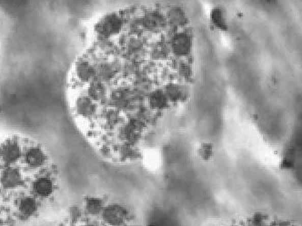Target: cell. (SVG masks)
<instances>
[{
    "label": "cell",
    "mask_w": 302,
    "mask_h": 226,
    "mask_svg": "<svg viewBox=\"0 0 302 226\" xmlns=\"http://www.w3.org/2000/svg\"><path fill=\"white\" fill-rule=\"evenodd\" d=\"M81 226H97L96 224H93V223H85V224H83V225Z\"/></svg>",
    "instance_id": "7c38bea8"
},
{
    "label": "cell",
    "mask_w": 302,
    "mask_h": 226,
    "mask_svg": "<svg viewBox=\"0 0 302 226\" xmlns=\"http://www.w3.org/2000/svg\"><path fill=\"white\" fill-rule=\"evenodd\" d=\"M212 17L213 22H214V23L216 24V25H217L219 29H222V30H226V29H227V26H226L225 18H224V16H223V14H222L221 10L216 9L215 13H213Z\"/></svg>",
    "instance_id": "8fae6325"
},
{
    "label": "cell",
    "mask_w": 302,
    "mask_h": 226,
    "mask_svg": "<svg viewBox=\"0 0 302 226\" xmlns=\"http://www.w3.org/2000/svg\"><path fill=\"white\" fill-rule=\"evenodd\" d=\"M101 218L107 226H122L127 221L128 211L121 205L111 204L105 206Z\"/></svg>",
    "instance_id": "6da1fadb"
},
{
    "label": "cell",
    "mask_w": 302,
    "mask_h": 226,
    "mask_svg": "<svg viewBox=\"0 0 302 226\" xmlns=\"http://www.w3.org/2000/svg\"><path fill=\"white\" fill-rule=\"evenodd\" d=\"M128 226H141V225H139V224H131V225H128Z\"/></svg>",
    "instance_id": "5bb4252c"
},
{
    "label": "cell",
    "mask_w": 302,
    "mask_h": 226,
    "mask_svg": "<svg viewBox=\"0 0 302 226\" xmlns=\"http://www.w3.org/2000/svg\"><path fill=\"white\" fill-rule=\"evenodd\" d=\"M198 155L201 161L209 162L214 156V150L211 144H202L198 149Z\"/></svg>",
    "instance_id": "9c48e42d"
},
{
    "label": "cell",
    "mask_w": 302,
    "mask_h": 226,
    "mask_svg": "<svg viewBox=\"0 0 302 226\" xmlns=\"http://www.w3.org/2000/svg\"><path fill=\"white\" fill-rule=\"evenodd\" d=\"M105 204L101 198L99 197H89L85 200L86 214L90 216H98L101 215L103 210L105 208Z\"/></svg>",
    "instance_id": "277c9868"
},
{
    "label": "cell",
    "mask_w": 302,
    "mask_h": 226,
    "mask_svg": "<svg viewBox=\"0 0 302 226\" xmlns=\"http://www.w3.org/2000/svg\"><path fill=\"white\" fill-rule=\"evenodd\" d=\"M34 190L39 196H49L54 191V184L49 178L41 177L35 182Z\"/></svg>",
    "instance_id": "52a82bcc"
},
{
    "label": "cell",
    "mask_w": 302,
    "mask_h": 226,
    "mask_svg": "<svg viewBox=\"0 0 302 226\" xmlns=\"http://www.w3.org/2000/svg\"><path fill=\"white\" fill-rule=\"evenodd\" d=\"M26 163L31 167H40L45 163L46 156L40 148L32 147L26 153Z\"/></svg>",
    "instance_id": "8992f818"
},
{
    "label": "cell",
    "mask_w": 302,
    "mask_h": 226,
    "mask_svg": "<svg viewBox=\"0 0 302 226\" xmlns=\"http://www.w3.org/2000/svg\"><path fill=\"white\" fill-rule=\"evenodd\" d=\"M167 102H168V97L166 94L164 95L162 93H155L149 98L150 105L155 109L164 108L166 106Z\"/></svg>",
    "instance_id": "30bf717a"
},
{
    "label": "cell",
    "mask_w": 302,
    "mask_h": 226,
    "mask_svg": "<svg viewBox=\"0 0 302 226\" xmlns=\"http://www.w3.org/2000/svg\"><path fill=\"white\" fill-rule=\"evenodd\" d=\"M21 155V149L15 141H9L2 147V158L7 163H15Z\"/></svg>",
    "instance_id": "7a4b0ae2"
},
{
    "label": "cell",
    "mask_w": 302,
    "mask_h": 226,
    "mask_svg": "<svg viewBox=\"0 0 302 226\" xmlns=\"http://www.w3.org/2000/svg\"><path fill=\"white\" fill-rule=\"evenodd\" d=\"M76 111L77 115L83 117V118H90L92 117L95 111L96 106L94 104L93 100L89 97H80L78 98L76 103Z\"/></svg>",
    "instance_id": "3957f363"
},
{
    "label": "cell",
    "mask_w": 302,
    "mask_h": 226,
    "mask_svg": "<svg viewBox=\"0 0 302 226\" xmlns=\"http://www.w3.org/2000/svg\"><path fill=\"white\" fill-rule=\"evenodd\" d=\"M37 207H38L37 202L31 197H26L22 199L19 205V209L21 211L22 214H26V215L34 214L37 211Z\"/></svg>",
    "instance_id": "ba28073f"
},
{
    "label": "cell",
    "mask_w": 302,
    "mask_h": 226,
    "mask_svg": "<svg viewBox=\"0 0 302 226\" xmlns=\"http://www.w3.org/2000/svg\"><path fill=\"white\" fill-rule=\"evenodd\" d=\"M266 226H271V223H268V225H266Z\"/></svg>",
    "instance_id": "9a60e30c"
},
{
    "label": "cell",
    "mask_w": 302,
    "mask_h": 226,
    "mask_svg": "<svg viewBox=\"0 0 302 226\" xmlns=\"http://www.w3.org/2000/svg\"><path fill=\"white\" fill-rule=\"evenodd\" d=\"M2 157V147H0V158Z\"/></svg>",
    "instance_id": "4fadbf2b"
},
{
    "label": "cell",
    "mask_w": 302,
    "mask_h": 226,
    "mask_svg": "<svg viewBox=\"0 0 302 226\" xmlns=\"http://www.w3.org/2000/svg\"><path fill=\"white\" fill-rule=\"evenodd\" d=\"M21 175L15 168H9L5 170L1 176V184L6 188H14L20 184Z\"/></svg>",
    "instance_id": "5b68a950"
}]
</instances>
